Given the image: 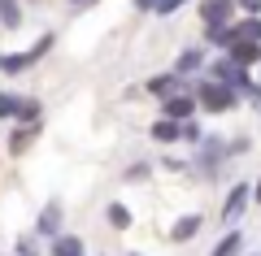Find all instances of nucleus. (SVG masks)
I'll return each mask as SVG.
<instances>
[{
  "label": "nucleus",
  "instance_id": "f257e3e1",
  "mask_svg": "<svg viewBox=\"0 0 261 256\" xmlns=\"http://www.w3.org/2000/svg\"><path fill=\"white\" fill-rule=\"evenodd\" d=\"M187 92L196 96V104H200V113H231L240 109V92H231L226 82H214V78H192L187 82Z\"/></svg>",
  "mask_w": 261,
  "mask_h": 256
},
{
  "label": "nucleus",
  "instance_id": "f03ea898",
  "mask_svg": "<svg viewBox=\"0 0 261 256\" xmlns=\"http://www.w3.org/2000/svg\"><path fill=\"white\" fill-rule=\"evenodd\" d=\"M53 44H57V35H53V31H44L39 44L27 48V52H0V74H27L44 52H53Z\"/></svg>",
  "mask_w": 261,
  "mask_h": 256
},
{
  "label": "nucleus",
  "instance_id": "7ed1b4c3",
  "mask_svg": "<svg viewBox=\"0 0 261 256\" xmlns=\"http://www.w3.org/2000/svg\"><path fill=\"white\" fill-rule=\"evenodd\" d=\"M248 204H252V183H235L231 191H226L222 209H218V217L226 221V230H231V226H240V217L248 213Z\"/></svg>",
  "mask_w": 261,
  "mask_h": 256
},
{
  "label": "nucleus",
  "instance_id": "20e7f679",
  "mask_svg": "<svg viewBox=\"0 0 261 256\" xmlns=\"http://www.w3.org/2000/svg\"><path fill=\"white\" fill-rule=\"evenodd\" d=\"M226 161H231L226 156V139H200V148H196V169L200 174H218Z\"/></svg>",
  "mask_w": 261,
  "mask_h": 256
},
{
  "label": "nucleus",
  "instance_id": "39448f33",
  "mask_svg": "<svg viewBox=\"0 0 261 256\" xmlns=\"http://www.w3.org/2000/svg\"><path fill=\"white\" fill-rule=\"evenodd\" d=\"M61 221H65V209H61V200H48L44 209H39V217H35V230H31V235H35V239H48V243H53V239L61 235Z\"/></svg>",
  "mask_w": 261,
  "mask_h": 256
},
{
  "label": "nucleus",
  "instance_id": "423d86ee",
  "mask_svg": "<svg viewBox=\"0 0 261 256\" xmlns=\"http://www.w3.org/2000/svg\"><path fill=\"white\" fill-rule=\"evenodd\" d=\"M196 113H200V104H196L192 92H178L170 100H161V118H170V122H192Z\"/></svg>",
  "mask_w": 261,
  "mask_h": 256
},
{
  "label": "nucleus",
  "instance_id": "0eeeda50",
  "mask_svg": "<svg viewBox=\"0 0 261 256\" xmlns=\"http://www.w3.org/2000/svg\"><path fill=\"white\" fill-rule=\"evenodd\" d=\"M235 18H240L235 0H200V22L205 26H231Z\"/></svg>",
  "mask_w": 261,
  "mask_h": 256
},
{
  "label": "nucleus",
  "instance_id": "6e6552de",
  "mask_svg": "<svg viewBox=\"0 0 261 256\" xmlns=\"http://www.w3.org/2000/svg\"><path fill=\"white\" fill-rule=\"evenodd\" d=\"M187 82H192V78H178L174 70H166V74H152L144 87H148V96H157V100H170V96L187 92Z\"/></svg>",
  "mask_w": 261,
  "mask_h": 256
},
{
  "label": "nucleus",
  "instance_id": "1a4fd4ad",
  "mask_svg": "<svg viewBox=\"0 0 261 256\" xmlns=\"http://www.w3.org/2000/svg\"><path fill=\"white\" fill-rule=\"evenodd\" d=\"M205 65H209V56H205V48H183V52H178V61H174V74L178 78H200V74H205Z\"/></svg>",
  "mask_w": 261,
  "mask_h": 256
},
{
  "label": "nucleus",
  "instance_id": "9d476101",
  "mask_svg": "<svg viewBox=\"0 0 261 256\" xmlns=\"http://www.w3.org/2000/svg\"><path fill=\"white\" fill-rule=\"evenodd\" d=\"M226 56H231L235 65H244V70H257V65H261V44H248V39H235V44L226 48Z\"/></svg>",
  "mask_w": 261,
  "mask_h": 256
},
{
  "label": "nucleus",
  "instance_id": "9b49d317",
  "mask_svg": "<svg viewBox=\"0 0 261 256\" xmlns=\"http://www.w3.org/2000/svg\"><path fill=\"white\" fill-rule=\"evenodd\" d=\"M48 256H87V243L79 235H65V230H61V235L48 243Z\"/></svg>",
  "mask_w": 261,
  "mask_h": 256
},
{
  "label": "nucleus",
  "instance_id": "f8f14e48",
  "mask_svg": "<svg viewBox=\"0 0 261 256\" xmlns=\"http://www.w3.org/2000/svg\"><path fill=\"white\" fill-rule=\"evenodd\" d=\"M200 226H205V217H200V213H187V217H178L174 226H170V239H174V243H187V239L200 235Z\"/></svg>",
  "mask_w": 261,
  "mask_h": 256
},
{
  "label": "nucleus",
  "instance_id": "ddd939ff",
  "mask_svg": "<svg viewBox=\"0 0 261 256\" xmlns=\"http://www.w3.org/2000/svg\"><path fill=\"white\" fill-rule=\"evenodd\" d=\"M209 256H244V230H240V226H231L222 239H218V247H214Z\"/></svg>",
  "mask_w": 261,
  "mask_h": 256
},
{
  "label": "nucleus",
  "instance_id": "4468645a",
  "mask_svg": "<svg viewBox=\"0 0 261 256\" xmlns=\"http://www.w3.org/2000/svg\"><path fill=\"white\" fill-rule=\"evenodd\" d=\"M27 13H22V0H0V26L5 31H22Z\"/></svg>",
  "mask_w": 261,
  "mask_h": 256
},
{
  "label": "nucleus",
  "instance_id": "2eb2a0df",
  "mask_svg": "<svg viewBox=\"0 0 261 256\" xmlns=\"http://www.w3.org/2000/svg\"><path fill=\"white\" fill-rule=\"evenodd\" d=\"M152 139H157V144H178V139H183V122L157 118V122H152Z\"/></svg>",
  "mask_w": 261,
  "mask_h": 256
},
{
  "label": "nucleus",
  "instance_id": "dca6fc26",
  "mask_svg": "<svg viewBox=\"0 0 261 256\" xmlns=\"http://www.w3.org/2000/svg\"><path fill=\"white\" fill-rule=\"evenodd\" d=\"M39 130H44V126H13V130H9V152H13V156H22Z\"/></svg>",
  "mask_w": 261,
  "mask_h": 256
},
{
  "label": "nucleus",
  "instance_id": "f3484780",
  "mask_svg": "<svg viewBox=\"0 0 261 256\" xmlns=\"http://www.w3.org/2000/svg\"><path fill=\"white\" fill-rule=\"evenodd\" d=\"M205 44L214 48V52H226V48L235 44V31L231 26H205Z\"/></svg>",
  "mask_w": 261,
  "mask_h": 256
},
{
  "label": "nucleus",
  "instance_id": "a211bd4d",
  "mask_svg": "<svg viewBox=\"0 0 261 256\" xmlns=\"http://www.w3.org/2000/svg\"><path fill=\"white\" fill-rule=\"evenodd\" d=\"M235 39H248V44H261V18H235L231 22Z\"/></svg>",
  "mask_w": 261,
  "mask_h": 256
},
{
  "label": "nucleus",
  "instance_id": "6ab92c4d",
  "mask_svg": "<svg viewBox=\"0 0 261 256\" xmlns=\"http://www.w3.org/2000/svg\"><path fill=\"white\" fill-rule=\"evenodd\" d=\"M18 118H22V96L0 92V122H18Z\"/></svg>",
  "mask_w": 261,
  "mask_h": 256
},
{
  "label": "nucleus",
  "instance_id": "aec40b11",
  "mask_svg": "<svg viewBox=\"0 0 261 256\" xmlns=\"http://www.w3.org/2000/svg\"><path fill=\"white\" fill-rule=\"evenodd\" d=\"M105 221H109L113 230H130V221H135V217H130V209H126V204H118V200H113L109 209H105Z\"/></svg>",
  "mask_w": 261,
  "mask_h": 256
},
{
  "label": "nucleus",
  "instance_id": "412c9836",
  "mask_svg": "<svg viewBox=\"0 0 261 256\" xmlns=\"http://www.w3.org/2000/svg\"><path fill=\"white\" fill-rule=\"evenodd\" d=\"M148 174H152V161H148V156H140V161H130L126 169H122V183H144Z\"/></svg>",
  "mask_w": 261,
  "mask_h": 256
},
{
  "label": "nucleus",
  "instance_id": "4be33fe9",
  "mask_svg": "<svg viewBox=\"0 0 261 256\" xmlns=\"http://www.w3.org/2000/svg\"><path fill=\"white\" fill-rule=\"evenodd\" d=\"M13 256H39V239L35 235H22L18 243H13Z\"/></svg>",
  "mask_w": 261,
  "mask_h": 256
},
{
  "label": "nucleus",
  "instance_id": "5701e85b",
  "mask_svg": "<svg viewBox=\"0 0 261 256\" xmlns=\"http://www.w3.org/2000/svg\"><path fill=\"white\" fill-rule=\"evenodd\" d=\"M200 139H205V135H200V122H183V139H178V144H192V148H200Z\"/></svg>",
  "mask_w": 261,
  "mask_h": 256
},
{
  "label": "nucleus",
  "instance_id": "b1692460",
  "mask_svg": "<svg viewBox=\"0 0 261 256\" xmlns=\"http://www.w3.org/2000/svg\"><path fill=\"white\" fill-rule=\"evenodd\" d=\"M244 152H252V139H248V135H240V139H226V156H244Z\"/></svg>",
  "mask_w": 261,
  "mask_h": 256
},
{
  "label": "nucleus",
  "instance_id": "393cba45",
  "mask_svg": "<svg viewBox=\"0 0 261 256\" xmlns=\"http://www.w3.org/2000/svg\"><path fill=\"white\" fill-rule=\"evenodd\" d=\"M235 13L240 18H261V0H235Z\"/></svg>",
  "mask_w": 261,
  "mask_h": 256
},
{
  "label": "nucleus",
  "instance_id": "a878e982",
  "mask_svg": "<svg viewBox=\"0 0 261 256\" xmlns=\"http://www.w3.org/2000/svg\"><path fill=\"white\" fill-rule=\"evenodd\" d=\"M161 165H166L170 174H183V169H187V161H183V156H166V161H161Z\"/></svg>",
  "mask_w": 261,
  "mask_h": 256
},
{
  "label": "nucleus",
  "instance_id": "bb28decb",
  "mask_svg": "<svg viewBox=\"0 0 261 256\" xmlns=\"http://www.w3.org/2000/svg\"><path fill=\"white\" fill-rule=\"evenodd\" d=\"M92 5H100V0H70V9H79V13H83V9H92Z\"/></svg>",
  "mask_w": 261,
  "mask_h": 256
},
{
  "label": "nucleus",
  "instance_id": "cd10ccee",
  "mask_svg": "<svg viewBox=\"0 0 261 256\" xmlns=\"http://www.w3.org/2000/svg\"><path fill=\"white\" fill-rule=\"evenodd\" d=\"M135 9H140V13H152V9H157V0H135Z\"/></svg>",
  "mask_w": 261,
  "mask_h": 256
},
{
  "label": "nucleus",
  "instance_id": "c85d7f7f",
  "mask_svg": "<svg viewBox=\"0 0 261 256\" xmlns=\"http://www.w3.org/2000/svg\"><path fill=\"white\" fill-rule=\"evenodd\" d=\"M252 204H261V174H257V183H252Z\"/></svg>",
  "mask_w": 261,
  "mask_h": 256
},
{
  "label": "nucleus",
  "instance_id": "c756f323",
  "mask_svg": "<svg viewBox=\"0 0 261 256\" xmlns=\"http://www.w3.org/2000/svg\"><path fill=\"white\" fill-rule=\"evenodd\" d=\"M244 256H261V252H244Z\"/></svg>",
  "mask_w": 261,
  "mask_h": 256
},
{
  "label": "nucleus",
  "instance_id": "7c9ffc66",
  "mask_svg": "<svg viewBox=\"0 0 261 256\" xmlns=\"http://www.w3.org/2000/svg\"><path fill=\"white\" fill-rule=\"evenodd\" d=\"M130 256H144V252H130Z\"/></svg>",
  "mask_w": 261,
  "mask_h": 256
}]
</instances>
